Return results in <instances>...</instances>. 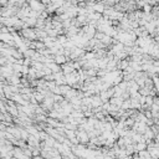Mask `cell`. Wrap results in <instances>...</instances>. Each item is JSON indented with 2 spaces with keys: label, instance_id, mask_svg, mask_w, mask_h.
I'll return each mask as SVG.
<instances>
[{
  "label": "cell",
  "instance_id": "cell-1",
  "mask_svg": "<svg viewBox=\"0 0 159 159\" xmlns=\"http://www.w3.org/2000/svg\"><path fill=\"white\" fill-rule=\"evenodd\" d=\"M145 147V143L144 142H141V143H138V145H137V149L138 151H143V148Z\"/></svg>",
  "mask_w": 159,
  "mask_h": 159
}]
</instances>
